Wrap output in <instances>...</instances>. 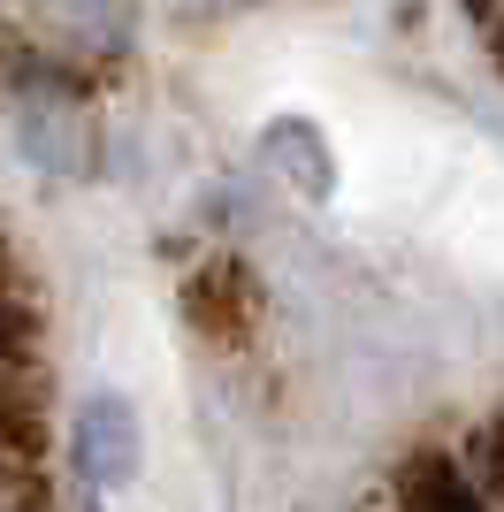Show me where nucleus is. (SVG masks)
Listing matches in <instances>:
<instances>
[{
  "label": "nucleus",
  "mask_w": 504,
  "mask_h": 512,
  "mask_svg": "<svg viewBox=\"0 0 504 512\" xmlns=\"http://www.w3.org/2000/svg\"><path fill=\"white\" fill-rule=\"evenodd\" d=\"M398 512H497L459 459H413L398 482Z\"/></svg>",
  "instance_id": "3"
},
{
  "label": "nucleus",
  "mask_w": 504,
  "mask_h": 512,
  "mask_svg": "<svg viewBox=\"0 0 504 512\" xmlns=\"http://www.w3.org/2000/svg\"><path fill=\"white\" fill-rule=\"evenodd\" d=\"M8 107H16V146L39 161L46 176H84L92 153H100V130H92V107H84L77 77L54 62H16V85H8Z\"/></svg>",
  "instance_id": "1"
},
{
  "label": "nucleus",
  "mask_w": 504,
  "mask_h": 512,
  "mask_svg": "<svg viewBox=\"0 0 504 512\" xmlns=\"http://www.w3.org/2000/svg\"><path fill=\"white\" fill-rule=\"evenodd\" d=\"M260 146H268V153H291V161H275V169L291 176V184H298L306 199H321V192H329V146H321V138H314L306 123H275L268 138H260Z\"/></svg>",
  "instance_id": "5"
},
{
  "label": "nucleus",
  "mask_w": 504,
  "mask_h": 512,
  "mask_svg": "<svg viewBox=\"0 0 504 512\" xmlns=\"http://www.w3.org/2000/svg\"><path fill=\"white\" fill-rule=\"evenodd\" d=\"M466 474H474V490H482L489 505H504V421H489L482 436H474V451H466Z\"/></svg>",
  "instance_id": "6"
},
{
  "label": "nucleus",
  "mask_w": 504,
  "mask_h": 512,
  "mask_svg": "<svg viewBox=\"0 0 504 512\" xmlns=\"http://www.w3.org/2000/svg\"><path fill=\"white\" fill-rule=\"evenodd\" d=\"M184 314L222 344L245 337V276H237V268H199V276L184 283Z\"/></svg>",
  "instance_id": "4"
},
{
  "label": "nucleus",
  "mask_w": 504,
  "mask_h": 512,
  "mask_svg": "<svg viewBox=\"0 0 504 512\" xmlns=\"http://www.w3.org/2000/svg\"><path fill=\"white\" fill-rule=\"evenodd\" d=\"M138 413L123 406V398H92V406L77 413V474L84 490H115V482H130L138 474Z\"/></svg>",
  "instance_id": "2"
},
{
  "label": "nucleus",
  "mask_w": 504,
  "mask_h": 512,
  "mask_svg": "<svg viewBox=\"0 0 504 512\" xmlns=\"http://www.w3.org/2000/svg\"><path fill=\"white\" fill-rule=\"evenodd\" d=\"M84 512H100V505H84Z\"/></svg>",
  "instance_id": "7"
}]
</instances>
